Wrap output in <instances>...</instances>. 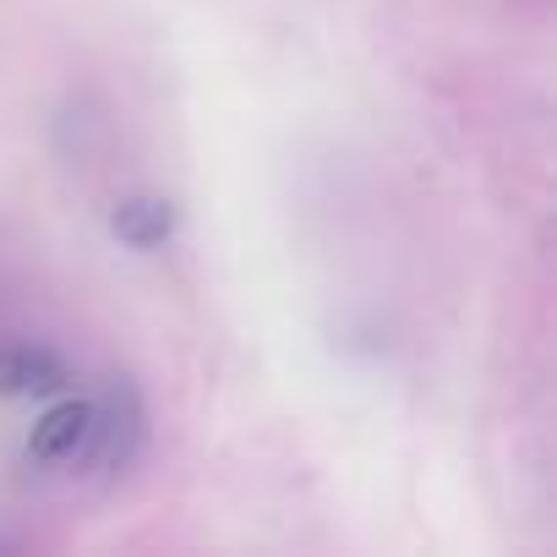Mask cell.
Instances as JSON below:
<instances>
[{
  "mask_svg": "<svg viewBox=\"0 0 557 557\" xmlns=\"http://www.w3.org/2000/svg\"><path fill=\"white\" fill-rule=\"evenodd\" d=\"M104 432H110V426H104V410L72 399V405H55V410L34 426V443H28V448H34L39 459H50V465H72L77 454L99 448Z\"/></svg>",
  "mask_w": 557,
  "mask_h": 557,
  "instance_id": "1",
  "label": "cell"
},
{
  "mask_svg": "<svg viewBox=\"0 0 557 557\" xmlns=\"http://www.w3.org/2000/svg\"><path fill=\"white\" fill-rule=\"evenodd\" d=\"M115 230H121L132 246H159V240L170 235V208L153 202V197H137V202H126V208L115 213Z\"/></svg>",
  "mask_w": 557,
  "mask_h": 557,
  "instance_id": "3",
  "label": "cell"
},
{
  "mask_svg": "<svg viewBox=\"0 0 557 557\" xmlns=\"http://www.w3.org/2000/svg\"><path fill=\"white\" fill-rule=\"evenodd\" d=\"M55 361L45 350H0V394H34L55 388Z\"/></svg>",
  "mask_w": 557,
  "mask_h": 557,
  "instance_id": "2",
  "label": "cell"
}]
</instances>
